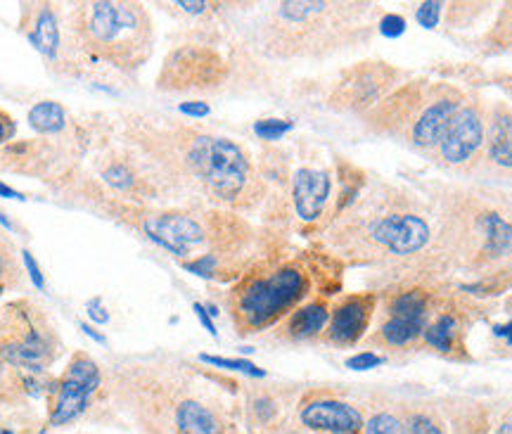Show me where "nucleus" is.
Masks as SVG:
<instances>
[{
    "instance_id": "obj_1",
    "label": "nucleus",
    "mask_w": 512,
    "mask_h": 434,
    "mask_svg": "<svg viewBox=\"0 0 512 434\" xmlns=\"http://www.w3.org/2000/svg\"><path fill=\"white\" fill-rule=\"evenodd\" d=\"M55 188L121 226L138 231L145 240L174 257L192 276L230 283L240 280L256 261L264 259L283 238L275 228H256L247 216L202 204L136 207L100 188L81 167L57 178Z\"/></svg>"
},
{
    "instance_id": "obj_2",
    "label": "nucleus",
    "mask_w": 512,
    "mask_h": 434,
    "mask_svg": "<svg viewBox=\"0 0 512 434\" xmlns=\"http://www.w3.org/2000/svg\"><path fill=\"white\" fill-rule=\"evenodd\" d=\"M119 138L145 157L171 204H202L249 216L261 212L266 185L245 145L195 121L126 112Z\"/></svg>"
},
{
    "instance_id": "obj_3",
    "label": "nucleus",
    "mask_w": 512,
    "mask_h": 434,
    "mask_svg": "<svg viewBox=\"0 0 512 434\" xmlns=\"http://www.w3.org/2000/svg\"><path fill=\"white\" fill-rule=\"evenodd\" d=\"M114 413L136 434H240L238 406L221 380L171 359H119L105 366Z\"/></svg>"
},
{
    "instance_id": "obj_4",
    "label": "nucleus",
    "mask_w": 512,
    "mask_h": 434,
    "mask_svg": "<svg viewBox=\"0 0 512 434\" xmlns=\"http://www.w3.org/2000/svg\"><path fill=\"white\" fill-rule=\"evenodd\" d=\"M323 247L339 261L380 266L399 283H418L446 271L437 252L430 202L392 183L366 185L361 197L330 223Z\"/></svg>"
},
{
    "instance_id": "obj_5",
    "label": "nucleus",
    "mask_w": 512,
    "mask_h": 434,
    "mask_svg": "<svg viewBox=\"0 0 512 434\" xmlns=\"http://www.w3.org/2000/svg\"><path fill=\"white\" fill-rule=\"evenodd\" d=\"M344 264L328 250L294 252L283 242L240 280L228 287L226 306L230 323L240 337H254L273 330L297 306L311 297H339Z\"/></svg>"
},
{
    "instance_id": "obj_6",
    "label": "nucleus",
    "mask_w": 512,
    "mask_h": 434,
    "mask_svg": "<svg viewBox=\"0 0 512 434\" xmlns=\"http://www.w3.org/2000/svg\"><path fill=\"white\" fill-rule=\"evenodd\" d=\"M373 3L285 0L261 15L254 50L268 60L304 62L361 48L373 38Z\"/></svg>"
},
{
    "instance_id": "obj_7",
    "label": "nucleus",
    "mask_w": 512,
    "mask_h": 434,
    "mask_svg": "<svg viewBox=\"0 0 512 434\" xmlns=\"http://www.w3.org/2000/svg\"><path fill=\"white\" fill-rule=\"evenodd\" d=\"M67 29L74 50L91 74L136 76L155 50V22L136 0H81L67 5Z\"/></svg>"
},
{
    "instance_id": "obj_8",
    "label": "nucleus",
    "mask_w": 512,
    "mask_h": 434,
    "mask_svg": "<svg viewBox=\"0 0 512 434\" xmlns=\"http://www.w3.org/2000/svg\"><path fill=\"white\" fill-rule=\"evenodd\" d=\"M467 95L458 86L434 79H406L392 93L358 119L373 138L392 140L403 148L430 157L441 133Z\"/></svg>"
},
{
    "instance_id": "obj_9",
    "label": "nucleus",
    "mask_w": 512,
    "mask_h": 434,
    "mask_svg": "<svg viewBox=\"0 0 512 434\" xmlns=\"http://www.w3.org/2000/svg\"><path fill=\"white\" fill-rule=\"evenodd\" d=\"M62 351V337L43 306L19 297L0 309V359L12 370L48 375Z\"/></svg>"
},
{
    "instance_id": "obj_10",
    "label": "nucleus",
    "mask_w": 512,
    "mask_h": 434,
    "mask_svg": "<svg viewBox=\"0 0 512 434\" xmlns=\"http://www.w3.org/2000/svg\"><path fill=\"white\" fill-rule=\"evenodd\" d=\"M380 304V321L363 342L387 351L411 349L415 342L422 340V333L432 323V318L444 309L441 292L427 285L425 280L387 287L380 292Z\"/></svg>"
},
{
    "instance_id": "obj_11",
    "label": "nucleus",
    "mask_w": 512,
    "mask_h": 434,
    "mask_svg": "<svg viewBox=\"0 0 512 434\" xmlns=\"http://www.w3.org/2000/svg\"><path fill=\"white\" fill-rule=\"evenodd\" d=\"M112 406L107 373L86 351H74L48 389V430H62L91 416L98 406Z\"/></svg>"
},
{
    "instance_id": "obj_12",
    "label": "nucleus",
    "mask_w": 512,
    "mask_h": 434,
    "mask_svg": "<svg viewBox=\"0 0 512 434\" xmlns=\"http://www.w3.org/2000/svg\"><path fill=\"white\" fill-rule=\"evenodd\" d=\"M91 176L100 188L121 202L136 207H169L171 200L164 185L145 157L126 145L124 140L105 145L91 159Z\"/></svg>"
},
{
    "instance_id": "obj_13",
    "label": "nucleus",
    "mask_w": 512,
    "mask_h": 434,
    "mask_svg": "<svg viewBox=\"0 0 512 434\" xmlns=\"http://www.w3.org/2000/svg\"><path fill=\"white\" fill-rule=\"evenodd\" d=\"M337 202V169L318 162L316 157L302 159L292 167L287 190V228L304 238L328 231Z\"/></svg>"
},
{
    "instance_id": "obj_14",
    "label": "nucleus",
    "mask_w": 512,
    "mask_h": 434,
    "mask_svg": "<svg viewBox=\"0 0 512 434\" xmlns=\"http://www.w3.org/2000/svg\"><path fill=\"white\" fill-rule=\"evenodd\" d=\"M411 79V74L384 60H361L342 67L325 91V110L342 117L361 119L387 98L396 86Z\"/></svg>"
},
{
    "instance_id": "obj_15",
    "label": "nucleus",
    "mask_w": 512,
    "mask_h": 434,
    "mask_svg": "<svg viewBox=\"0 0 512 434\" xmlns=\"http://www.w3.org/2000/svg\"><path fill=\"white\" fill-rule=\"evenodd\" d=\"M19 31L46 60L50 72L67 76V79L91 76V69L83 65L79 53L74 50L67 29V8L62 3H50V0L22 3L19 5Z\"/></svg>"
},
{
    "instance_id": "obj_16",
    "label": "nucleus",
    "mask_w": 512,
    "mask_h": 434,
    "mask_svg": "<svg viewBox=\"0 0 512 434\" xmlns=\"http://www.w3.org/2000/svg\"><path fill=\"white\" fill-rule=\"evenodd\" d=\"M230 79V62L207 41H188L164 55L157 74V88L176 95L219 93Z\"/></svg>"
},
{
    "instance_id": "obj_17",
    "label": "nucleus",
    "mask_w": 512,
    "mask_h": 434,
    "mask_svg": "<svg viewBox=\"0 0 512 434\" xmlns=\"http://www.w3.org/2000/svg\"><path fill=\"white\" fill-rule=\"evenodd\" d=\"M366 411L335 387H304L283 434H363Z\"/></svg>"
},
{
    "instance_id": "obj_18",
    "label": "nucleus",
    "mask_w": 512,
    "mask_h": 434,
    "mask_svg": "<svg viewBox=\"0 0 512 434\" xmlns=\"http://www.w3.org/2000/svg\"><path fill=\"white\" fill-rule=\"evenodd\" d=\"M486 119L489 117H484L482 107L475 100L465 98L427 159L434 167L453 174H467L475 169L486 143Z\"/></svg>"
},
{
    "instance_id": "obj_19",
    "label": "nucleus",
    "mask_w": 512,
    "mask_h": 434,
    "mask_svg": "<svg viewBox=\"0 0 512 434\" xmlns=\"http://www.w3.org/2000/svg\"><path fill=\"white\" fill-rule=\"evenodd\" d=\"M304 387L280 382H249L240 387L238 423L245 434H283Z\"/></svg>"
},
{
    "instance_id": "obj_20",
    "label": "nucleus",
    "mask_w": 512,
    "mask_h": 434,
    "mask_svg": "<svg viewBox=\"0 0 512 434\" xmlns=\"http://www.w3.org/2000/svg\"><path fill=\"white\" fill-rule=\"evenodd\" d=\"M377 309H380V292L375 290L339 295L332 302L330 321L323 337H320V344H328L335 349L356 347L358 342L368 337Z\"/></svg>"
},
{
    "instance_id": "obj_21",
    "label": "nucleus",
    "mask_w": 512,
    "mask_h": 434,
    "mask_svg": "<svg viewBox=\"0 0 512 434\" xmlns=\"http://www.w3.org/2000/svg\"><path fill=\"white\" fill-rule=\"evenodd\" d=\"M332 302L335 299L316 295L311 297L309 302L292 311L285 321H280L273 328V340L280 344H309V342H320L325 328H328Z\"/></svg>"
},
{
    "instance_id": "obj_22",
    "label": "nucleus",
    "mask_w": 512,
    "mask_h": 434,
    "mask_svg": "<svg viewBox=\"0 0 512 434\" xmlns=\"http://www.w3.org/2000/svg\"><path fill=\"white\" fill-rule=\"evenodd\" d=\"M411 434H448V420L439 399H394Z\"/></svg>"
},
{
    "instance_id": "obj_23",
    "label": "nucleus",
    "mask_w": 512,
    "mask_h": 434,
    "mask_svg": "<svg viewBox=\"0 0 512 434\" xmlns=\"http://www.w3.org/2000/svg\"><path fill=\"white\" fill-rule=\"evenodd\" d=\"M486 162L498 169L512 171V110L496 107L486 119Z\"/></svg>"
},
{
    "instance_id": "obj_24",
    "label": "nucleus",
    "mask_w": 512,
    "mask_h": 434,
    "mask_svg": "<svg viewBox=\"0 0 512 434\" xmlns=\"http://www.w3.org/2000/svg\"><path fill=\"white\" fill-rule=\"evenodd\" d=\"M361 401L363 411H366V430H363V434H411L392 397H387V394H368Z\"/></svg>"
},
{
    "instance_id": "obj_25",
    "label": "nucleus",
    "mask_w": 512,
    "mask_h": 434,
    "mask_svg": "<svg viewBox=\"0 0 512 434\" xmlns=\"http://www.w3.org/2000/svg\"><path fill=\"white\" fill-rule=\"evenodd\" d=\"M422 342L441 356H456L460 351V318L444 306L425 328Z\"/></svg>"
},
{
    "instance_id": "obj_26",
    "label": "nucleus",
    "mask_w": 512,
    "mask_h": 434,
    "mask_svg": "<svg viewBox=\"0 0 512 434\" xmlns=\"http://www.w3.org/2000/svg\"><path fill=\"white\" fill-rule=\"evenodd\" d=\"M29 126L41 138H62L74 129L72 117L57 100H41L29 110Z\"/></svg>"
},
{
    "instance_id": "obj_27",
    "label": "nucleus",
    "mask_w": 512,
    "mask_h": 434,
    "mask_svg": "<svg viewBox=\"0 0 512 434\" xmlns=\"http://www.w3.org/2000/svg\"><path fill=\"white\" fill-rule=\"evenodd\" d=\"M24 285V268L17 247L8 235L0 231V295H8Z\"/></svg>"
},
{
    "instance_id": "obj_28",
    "label": "nucleus",
    "mask_w": 512,
    "mask_h": 434,
    "mask_svg": "<svg viewBox=\"0 0 512 434\" xmlns=\"http://www.w3.org/2000/svg\"><path fill=\"white\" fill-rule=\"evenodd\" d=\"M202 363H209V366H216L219 370H235V373H245L252 375V378H266V370H261L259 366H254L252 361L245 359H226V356H211V354H202L200 356Z\"/></svg>"
},
{
    "instance_id": "obj_29",
    "label": "nucleus",
    "mask_w": 512,
    "mask_h": 434,
    "mask_svg": "<svg viewBox=\"0 0 512 434\" xmlns=\"http://www.w3.org/2000/svg\"><path fill=\"white\" fill-rule=\"evenodd\" d=\"M292 126L294 124L290 119H259L254 124V133H256V138H261L264 143L273 145V143H278L285 133H290Z\"/></svg>"
},
{
    "instance_id": "obj_30",
    "label": "nucleus",
    "mask_w": 512,
    "mask_h": 434,
    "mask_svg": "<svg viewBox=\"0 0 512 434\" xmlns=\"http://www.w3.org/2000/svg\"><path fill=\"white\" fill-rule=\"evenodd\" d=\"M444 3H437V0H427V3H420L418 8H415V19H418V24L422 29H439V22H441V15H444Z\"/></svg>"
},
{
    "instance_id": "obj_31",
    "label": "nucleus",
    "mask_w": 512,
    "mask_h": 434,
    "mask_svg": "<svg viewBox=\"0 0 512 434\" xmlns=\"http://www.w3.org/2000/svg\"><path fill=\"white\" fill-rule=\"evenodd\" d=\"M0 394H22V375L17 370H12L8 363L0 359Z\"/></svg>"
},
{
    "instance_id": "obj_32",
    "label": "nucleus",
    "mask_w": 512,
    "mask_h": 434,
    "mask_svg": "<svg viewBox=\"0 0 512 434\" xmlns=\"http://www.w3.org/2000/svg\"><path fill=\"white\" fill-rule=\"evenodd\" d=\"M377 31H380L384 38H399L406 34V19L396 15V12H387V15H382L380 22H377Z\"/></svg>"
},
{
    "instance_id": "obj_33",
    "label": "nucleus",
    "mask_w": 512,
    "mask_h": 434,
    "mask_svg": "<svg viewBox=\"0 0 512 434\" xmlns=\"http://www.w3.org/2000/svg\"><path fill=\"white\" fill-rule=\"evenodd\" d=\"M384 361H387V359H384L382 354H375V351L366 349V351H358V354H354V356H349L347 368H351V370H373V368H380Z\"/></svg>"
},
{
    "instance_id": "obj_34",
    "label": "nucleus",
    "mask_w": 512,
    "mask_h": 434,
    "mask_svg": "<svg viewBox=\"0 0 512 434\" xmlns=\"http://www.w3.org/2000/svg\"><path fill=\"white\" fill-rule=\"evenodd\" d=\"M178 112L185 114V117H190V119H204L211 114V107H209V102H204V100H185L178 105Z\"/></svg>"
},
{
    "instance_id": "obj_35",
    "label": "nucleus",
    "mask_w": 512,
    "mask_h": 434,
    "mask_svg": "<svg viewBox=\"0 0 512 434\" xmlns=\"http://www.w3.org/2000/svg\"><path fill=\"white\" fill-rule=\"evenodd\" d=\"M22 259H24V266H27L29 276H31V283H34L36 290H46V278H43L41 268H38V261L34 259V254L24 250L22 252Z\"/></svg>"
},
{
    "instance_id": "obj_36",
    "label": "nucleus",
    "mask_w": 512,
    "mask_h": 434,
    "mask_svg": "<svg viewBox=\"0 0 512 434\" xmlns=\"http://www.w3.org/2000/svg\"><path fill=\"white\" fill-rule=\"evenodd\" d=\"M15 133H17L15 119H12L5 110H0V148L8 145L10 140H15Z\"/></svg>"
},
{
    "instance_id": "obj_37",
    "label": "nucleus",
    "mask_w": 512,
    "mask_h": 434,
    "mask_svg": "<svg viewBox=\"0 0 512 434\" xmlns=\"http://www.w3.org/2000/svg\"><path fill=\"white\" fill-rule=\"evenodd\" d=\"M86 309H88V316H91L95 323L105 325L107 321H110V311H107L105 304H102V297H93L91 302L86 304Z\"/></svg>"
},
{
    "instance_id": "obj_38",
    "label": "nucleus",
    "mask_w": 512,
    "mask_h": 434,
    "mask_svg": "<svg viewBox=\"0 0 512 434\" xmlns=\"http://www.w3.org/2000/svg\"><path fill=\"white\" fill-rule=\"evenodd\" d=\"M192 309H195V314L200 316V321H202L204 325H207L209 333L216 335V325L211 323V318H209V314H207V306H204V304H195V306H192Z\"/></svg>"
},
{
    "instance_id": "obj_39",
    "label": "nucleus",
    "mask_w": 512,
    "mask_h": 434,
    "mask_svg": "<svg viewBox=\"0 0 512 434\" xmlns=\"http://www.w3.org/2000/svg\"><path fill=\"white\" fill-rule=\"evenodd\" d=\"M494 335L496 337H503V340L512 347V321L503 323V325H494Z\"/></svg>"
},
{
    "instance_id": "obj_40",
    "label": "nucleus",
    "mask_w": 512,
    "mask_h": 434,
    "mask_svg": "<svg viewBox=\"0 0 512 434\" xmlns=\"http://www.w3.org/2000/svg\"><path fill=\"white\" fill-rule=\"evenodd\" d=\"M494 434H512V413H505V416L498 420Z\"/></svg>"
},
{
    "instance_id": "obj_41",
    "label": "nucleus",
    "mask_w": 512,
    "mask_h": 434,
    "mask_svg": "<svg viewBox=\"0 0 512 434\" xmlns=\"http://www.w3.org/2000/svg\"><path fill=\"white\" fill-rule=\"evenodd\" d=\"M0 197H8V200H24V195L19 193V190L10 188V185L3 181H0Z\"/></svg>"
},
{
    "instance_id": "obj_42",
    "label": "nucleus",
    "mask_w": 512,
    "mask_h": 434,
    "mask_svg": "<svg viewBox=\"0 0 512 434\" xmlns=\"http://www.w3.org/2000/svg\"><path fill=\"white\" fill-rule=\"evenodd\" d=\"M81 330H83V333H86L88 337H93V340H95V342L105 344V335H100V333H98V330H95V328H91V325H88V323H81Z\"/></svg>"
},
{
    "instance_id": "obj_43",
    "label": "nucleus",
    "mask_w": 512,
    "mask_h": 434,
    "mask_svg": "<svg viewBox=\"0 0 512 434\" xmlns=\"http://www.w3.org/2000/svg\"><path fill=\"white\" fill-rule=\"evenodd\" d=\"M0 434H17V432L12 430V427L5 425V423H0Z\"/></svg>"
},
{
    "instance_id": "obj_44",
    "label": "nucleus",
    "mask_w": 512,
    "mask_h": 434,
    "mask_svg": "<svg viewBox=\"0 0 512 434\" xmlns=\"http://www.w3.org/2000/svg\"><path fill=\"white\" fill-rule=\"evenodd\" d=\"M240 434H242V432H240Z\"/></svg>"
}]
</instances>
